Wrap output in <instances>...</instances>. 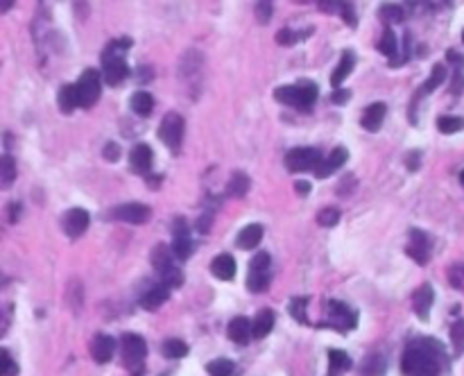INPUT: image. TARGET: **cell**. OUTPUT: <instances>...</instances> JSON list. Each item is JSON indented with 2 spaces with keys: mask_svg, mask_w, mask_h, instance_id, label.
I'll return each mask as SVG.
<instances>
[{
  "mask_svg": "<svg viewBox=\"0 0 464 376\" xmlns=\"http://www.w3.org/2000/svg\"><path fill=\"white\" fill-rule=\"evenodd\" d=\"M353 66H355V57H353V52H351V50L342 52L338 68L333 71V75H331V84H333V87H336V89H342V84H344V80H347L349 75H351Z\"/></svg>",
  "mask_w": 464,
  "mask_h": 376,
  "instance_id": "603a6c76",
  "label": "cell"
},
{
  "mask_svg": "<svg viewBox=\"0 0 464 376\" xmlns=\"http://www.w3.org/2000/svg\"><path fill=\"white\" fill-rule=\"evenodd\" d=\"M446 59H448V61H453V66H456L458 71H464V57L460 55V52H456V50H448V52H446Z\"/></svg>",
  "mask_w": 464,
  "mask_h": 376,
  "instance_id": "681fc988",
  "label": "cell"
},
{
  "mask_svg": "<svg viewBox=\"0 0 464 376\" xmlns=\"http://www.w3.org/2000/svg\"><path fill=\"white\" fill-rule=\"evenodd\" d=\"M385 368L387 365H385V358L381 356V353H372L362 365V376H383Z\"/></svg>",
  "mask_w": 464,
  "mask_h": 376,
  "instance_id": "d6a6232c",
  "label": "cell"
},
{
  "mask_svg": "<svg viewBox=\"0 0 464 376\" xmlns=\"http://www.w3.org/2000/svg\"><path fill=\"white\" fill-rule=\"evenodd\" d=\"M18 218H20V204L18 202L9 204V222H16Z\"/></svg>",
  "mask_w": 464,
  "mask_h": 376,
  "instance_id": "f5cc1de1",
  "label": "cell"
},
{
  "mask_svg": "<svg viewBox=\"0 0 464 376\" xmlns=\"http://www.w3.org/2000/svg\"><path fill=\"white\" fill-rule=\"evenodd\" d=\"M89 222H91V218L84 209H71V211H66V216L61 218V227L71 238H80V236L89 229Z\"/></svg>",
  "mask_w": 464,
  "mask_h": 376,
  "instance_id": "7c38bea8",
  "label": "cell"
},
{
  "mask_svg": "<svg viewBox=\"0 0 464 376\" xmlns=\"http://www.w3.org/2000/svg\"><path fill=\"white\" fill-rule=\"evenodd\" d=\"M170 299V288L166 286V284H159V286H154V288H149L145 295H141V308H145V310H157V308H161L166 302Z\"/></svg>",
  "mask_w": 464,
  "mask_h": 376,
  "instance_id": "ffe728a7",
  "label": "cell"
},
{
  "mask_svg": "<svg viewBox=\"0 0 464 376\" xmlns=\"http://www.w3.org/2000/svg\"><path fill=\"white\" fill-rule=\"evenodd\" d=\"M433 302H435V290H433V286H430V284H424L413 295V308H415V313L422 320L430 317V308H433Z\"/></svg>",
  "mask_w": 464,
  "mask_h": 376,
  "instance_id": "2e32d148",
  "label": "cell"
},
{
  "mask_svg": "<svg viewBox=\"0 0 464 376\" xmlns=\"http://www.w3.org/2000/svg\"><path fill=\"white\" fill-rule=\"evenodd\" d=\"M460 181H462V186H464V170H462V175H460Z\"/></svg>",
  "mask_w": 464,
  "mask_h": 376,
  "instance_id": "6f0895ef",
  "label": "cell"
},
{
  "mask_svg": "<svg viewBox=\"0 0 464 376\" xmlns=\"http://www.w3.org/2000/svg\"><path fill=\"white\" fill-rule=\"evenodd\" d=\"M347 159H349L347 147H336V150H333V152H331V154L319 164V168L315 170V175H317L319 179L331 177L338 168H342L344 164H347Z\"/></svg>",
  "mask_w": 464,
  "mask_h": 376,
  "instance_id": "ac0fdd59",
  "label": "cell"
},
{
  "mask_svg": "<svg viewBox=\"0 0 464 376\" xmlns=\"http://www.w3.org/2000/svg\"><path fill=\"white\" fill-rule=\"evenodd\" d=\"M317 7L322 9L324 14H333V9H342V3H331V0H329V3H322V0H319Z\"/></svg>",
  "mask_w": 464,
  "mask_h": 376,
  "instance_id": "816d5d0a",
  "label": "cell"
},
{
  "mask_svg": "<svg viewBox=\"0 0 464 376\" xmlns=\"http://www.w3.org/2000/svg\"><path fill=\"white\" fill-rule=\"evenodd\" d=\"M340 14H342L344 23H347L349 28H355V25H358V18H355V9H353V5H351V3H342Z\"/></svg>",
  "mask_w": 464,
  "mask_h": 376,
  "instance_id": "f6af8a7d",
  "label": "cell"
},
{
  "mask_svg": "<svg viewBox=\"0 0 464 376\" xmlns=\"http://www.w3.org/2000/svg\"><path fill=\"white\" fill-rule=\"evenodd\" d=\"M254 14L258 18V23L267 25L269 18H272V14H274V5L272 3H256L254 5Z\"/></svg>",
  "mask_w": 464,
  "mask_h": 376,
  "instance_id": "60d3db41",
  "label": "cell"
},
{
  "mask_svg": "<svg viewBox=\"0 0 464 376\" xmlns=\"http://www.w3.org/2000/svg\"><path fill=\"white\" fill-rule=\"evenodd\" d=\"M295 188L299 190V195H308V193H310V188H312V186L308 184V181H304V179H301V181H297V184H295Z\"/></svg>",
  "mask_w": 464,
  "mask_h": 376,
  "instance_id": "db71d44e",
  "label": "cell"
},
{
  "mask_svg": "<svg viewBox=\"0 0 464 376\" xmlns=\"http://www.w3.org/2000/svg\"><path fill=\"white\" fill-rule=\"evenodd\" d=\"M172 256L175 254H172V250L168 245H157L152 250V265L161 277H168L170 272L177 270V265L172 263Z\"/></svg>",
  "mask_w": 464,
  "mask_h": 376,
  "instance_id": "d6986e66",
  "label": "cell"
},
{
  "mask_svg": "<svg viewBox=\"0 0 464 376\" xmlns=\"http://www.w3.org/2000/svg\"><path fill=\"white\" fill-rule=\"evenodd\" d=\"M172 254L177 256L179 261H186L193 254V241H190V231L186 227V220L177 218L175 220V238H172Z\"/></svg>",
  "mask_w": 464,
  "mask_h": 376,
  "instance_id": "8fae6325",
  "label": "cell"
},
{
  "mask_svg": "<svg viewBox=\"0 0 464 376\" xmlns=\"http://www.w3.org/2000/svg\"><path fill=\"white\" fill-rule=\"evenodd\" d=\"M379 50L383 52L385 57H390V59H394L398 55V41H396V35L390 28L385 30V35H383L381 44H379Z\"/></svg>",
  "mask_w": 464,
  "mask_h": 376,
  "instance_id": "8d00e7d4",
  "label": "cell"
},
{
  "mask_svg": "<svg viewBox=\"0 0 464 376\" xmlns=\"http://www.w3.org/2000/svg\"><path fill=\"white\" fill-rule=\"evenodd\" d=\"M250 177L245 173H233V177L229 179V184H226V193H229L231 198H245L247 193H250Z\"/></svg>",
  "mask_w": 464,
  "mask_h": 376,
  "instance_id": "f1b7e54d",
  "label": "cell"
},
{
  "mask_svg": "<svg viewBox=\"0 0 464 376\" xmlns=\"http://www.w3.org/2000/svg\"><path fill=\"white\" fill-rule=\"evenodd\" d=\"M306 306H308V299L306 297H297V299H293L290 302V306H288V310H290V315H293L299 325H306Z\"/></svg>",
  "mask_w": 464,
  "mask_h": 376,
  "instance_id": "74e56055",
  "label": "cell"
},
{
  "mask_svg": "<svg viewBox=\"0 0 464 376\" xmlns=\"http://www.w3.org/2000/svg\"><path fill=\"white\" fill-rule=\"evenodd\" d=\"M437 130L441 134H458L464 130V118L462 116H439L437 118Z\"/></svg>",
  "mask_w": 464,
  "mask_h": 376,
  "instance_id": "4dcf8cb0",
  "label": "cell"
},
{
  "mask_svg": "<svg viewBox=\"0 0 464 376\" xmlns=\"http://www.w3.org/2000/svg\"><path fill=\"white\" fill-rule=\"evenodd\" d=\"M91 351H93L95 363H100V365L109 363L114 358V351H116V338L106 336V333H98V336L93 338Z\"/></svg>",
  "mask_w": 464,
  "mask_h": 376,
  "instance_id": "e0dca14e",
  "label": "cell"
},
{
  "mask_svg": "<svg viewBox=\"0 0 464 376\" xmlns=\"http://www.w3.org/2000/svg\"><path fill=\"white\" fill-rule=\"evenodd\" d=\"M301 37L297 35L295 30H290V28H283V30H279V35H276V41L281 46H293V44H297Z\"/></svg>",
  "mask_w": 464,
  "mask_h": 376,
  "instance_id": "7bdbcfd3",
  "label": "cell"
},
{
  "mask_svg": "<svg viewBox=\"0 0 464 376\" xmlns=\"http://www.w3.org/2000/svg\"><path fill=\"white\" fill-rule=\"evenodd\" d=\"M129 107H132V111L136 114V116H149L152 114V109H154V98L149 95L147 91H136L134 95H132V100H129Z\"/></svg>",
  "mask_w": 464,
  "mask_h": 376,
  "instance_id": "83f0119b",
  "label": "cell"
},
{
  "mask_svg": "<svg viewBox=\"0 0 464 376\" xmlns=\"http://www.w3.org/2000/svg\"><path fill=\"white\" fill-rule=\"evenodd\" d=\"M207 372H209V376H233L236 365L229 358H218V360H211L207 365Z\"/></svg>",
  "mask_w": 464,
  "mask_h": 376,
  "instance_id": "d590c367",
  "label": "cell"
},
{
  "mask_svg": "<svg viewBox=\"0 0 464 376\" xmlns=\"http://www.w3.org/2000/svg\"><path fill=\"white\" fill-rule=\"evenodd\" d=\"M123 356H125V365H129V368H134V370H138L143 365L147 356V345L138 333H125L123 336Z\"/></svg>",
  "mask_w": 464,
  "mask_h": 376,
  "instance_id": "ba28073f",
  "label": "cell"
},
{
  "mask_svg": "<svg viewBox=\"0 0 464 376\" xmlns=\"http://www.w3.org/2000/svg\"><path fill=\"white\" fill-rule=\"evenodd\" d=\"M78 93H80V107H84V109H91V107L100 100V93H102L100 73L95 68L84 71L80 75V80H78Z\"/></svg>",
  "mask_w": 464,
  "mask_h": 376,
  "instance_id": "8992f818",
  "label": "cell"
},
{
  "mask_svg": "<svg viewBox=\"0 0 464 376\" xmlns=\"http://www.w3.org/2000/svg\"><path fill=\"white\" fill-rule=\"evenodd\" d=\"M444 78H446V66L444 63H435V68H433V73H430V78L424 82V87H422V91L419 93H433L441 82H444Z\"/></svg>",
  "mask_w": 464,
  "mask_h": 376,
  "instance_id": "e575fe53",
  "label": "cell"
},
{
  "mask_svg": "<svg viewBox=\"0 0 464 376\" xmlns=\"http://www.w3.org/2000/svg\"><path fill=\"white\" fill-rule=\"evenodd\" d=\"M129 164H132L134 173L138 175H145L152 170V164H154V152L152 147H149L147 143H138L132 147V152H129Z\"/></svg>",
  "mask_w": 464,
  "mask_h": 376,
  "instance_id": "4fadbf2b",
  "label": "cell"
},
{
  "mask_svg": "<svg viewBox=\"0 0 464 376\" xmlns=\"http://www.w3.org/2000/svg\"><path fill=\"white\" fill-rule=\"evenodd\" d=\"M448 281H451V286L456 288V290H462V293H464V263H458V265L451 267V270H448Z\"/></svg>",
  "mask_w": 464,
  "mask_h": 376,
  "instance_id": "b9f144b4",
  "label": "cell"
},
{
  "mask_svg": "<svg viewBox=\"0 0 464 376\" xmlns=\"http://www.w3.org/2000/svg\"><path fill=\"white\" fill-rule=\"evenodd\" d=\"M444 365V349L439 342L422 338L413 342L401 358V372L403 376H437Z\"/></svg>",
  "mask_w": 464,
  "mask_h": 376,
  "instance_id": "6da1fadb",
  "label": "cell"
},
{
  "mask_svg": "<svg viewBox=\"0 0 464 376\" xmlns=\"http://www.w3.org/2000/svg\"><path fill=\"white\" fill-rule=\"evenodd\" d=\"M462 44H464V30H462Z\"/></svg>",
  "mask_w": 464,
  "mask_h": 376,
  "instance_id": "680465c9",
  "label": "cell"
},
{
  "mask_svg": "<svg viewBox=\"0 0 464 376\" xmlns=\"http://www.w3.org/2000/svg\"><path fill=\"white\" fill-rule=\"evenodd\" d=\"M405 252L410 259H415L419 265H426L428 259H430V238L422 231V229H410V241H408V247Z\"/></svg>",
  "mask_w": 464,
  "mask_h": 376,
  "instance_id": "30bf717a",
  "label": "cell"
},
{
  "mask_svg": "<svg viewBox=\"0 0 464 376\" xmlns=\"http://www.w3.org/2000/svg\"><path fill=\"white\" fill-rule=\"evenodd\" d=\"M59 109L61 114H73L80 107V93H78V84H66V87L59 89L57 95Z\"/></svg>",
  "mask_w": 464,
  "mask_h": 376,
  "instance_id": "d4e9b609",
  "label": "cell"
},
{
  "mask_svg": "<svg viewBox=\"0 0 464 376\" xmlns=\"http://www.w3.org/2000/svg\"><path fill=\"white\" fill-rule=\"evenodd\" d=\"M269 254L258 252L250 263V274H247V290L250 293H263L269 286Z\"/></svg>",
  "mask_w": 464,
  "mask_h": 376,
  "instance_id": "52a82bcc",
  "label": "cell"
},
{
  "mask_svg": "<svg viewBox=\"0 0 464 376\" xmlns=\"http://www.w3.org/2000/svg\"><path fill=\"white\" fill-rule=\"evenodd\" d=\"M211 272L213 277L222 279V281H231L236 277V261L231 254H220L211 261Z\"/></svg>",
  "mask_w": 464,
  "mask_h": 376,
  "instance_id": "44dd1931",
  "label": "cell"
},
{
  "mask_svg": "<svg viewBox=\"0 0 464 376\" xmlns=\"http://www.w3.org/2000/svg\"><path fill=\"white\" fill-rule=\"evenodd\" d=\"M408 168H410V170H417V168H419V152H413V154H410V159H408Z\"/></svg>",
  "mask_w": 464,
  "mask_h": 376,
  "instance_id": "11a10c76",
  "label": "cell"
},
{
  "mask_svg": "<svg viewBox=\"0 0 464 376\" xmlns=\"http://www.w3.org/2000/svg\"><path fill=\"white\" fill-rule=\"evenodd\" d=\"M274 98H276V102L299 109V107H301V89H299V84H286V87H279L274 91Z\"/></svg>",
  "mask_w": 464,
  "mask_h": 376,
  "instance_id": "4316f807",
  "label": "cell"
},
{
  "mask_svg": "<svg viewBox=\"0 0 464 376\" xmlns=\"http://www.w3.org/2000/svg\"><path fill=\"white\" fill-rule=\"evenodd\" d=\"M274 322H276V315L269 308H263L261 313L254 317V322H252V338L254 340L265 338L267 333L274 329Z\"/></svg>",
  "mask_w": 464,
  "mask_h": 376,
  "instance_id": "7402d4cb",
  "label": "cell"
},
{
  "mask_svg": "<svg viewBox=\"0 0 464 376\" xmlns=\"http://www.w3.org/2000/svg\"><path fill=\"white\" fill-rule=\"evenodd\" d=\"M226 336H229V340L236 342V345L245 347L247 342L252 340V320L245 315L233 317L229 322V327H226Z\"/></svg>",
  "mask_w": 464,
  "mask_h": 376,
  "instance_id": "5bb4252c",
  "label": "cell"
},
{
  "mask_svg": "<svg viewBox=\"0 0 464 376\" xmlns=\"http://www.w3.org/2000/svg\"><path fill=\"white\" fill-rule=\"evenodd\" d=\"M161 351H164V356L168 358H183L188 353V345L177 338H168L164 345H161Z\"/></svg>",
  "mask_w": 464,
  "mask_h": 376,
  "instance_id": "1f68e13d",
  "label": "cell"
},
{
  "mask_svg": "<svg viewBox=\"0 0 464 376\" xmlns=\"http://www.w3.org/2000/svg\"><path fill=\"white\" fill-rule=\"evenodd\" d=\"M16 179V164H14V157L12 154H5L0 159V184L3 188H9L14 184Z\"/></svg>",
  "mask_w": 464,
  "mask_h": 376,
  "instance_id": "f546056e",
  "label": "cell"
},
{
  "mask_svg": "<svg viewBox=\"0 0 464 376\" xmlns=\"http://www.w3.org/2000/svg\"><path fill=\"white\" fill-rule=\"evenodd\" d=\"M132 46V39H118V41H111L109 46L104 48L102 52V71H104V82L109 84V87H118L127 75H129V68L123 59V55L129 50Z\"/></svg>",
  "mask_w": 464,
  "mask_h": 376,
  "instance_id": "7a4b0ae2",
  "label": "cell"
},
{
  "mask_svg": "<svg viewBox=\"0 0 464 376\" xmlns=\"http://www.w3.org/2000/svg\"><path fill=\"white\" fill-rule=\"evenodd\" d=\"M379 12H381V18L387 20V23H401L403 20V7H398V5H383Z\"/></svg>",
  "mask_w": 464,
  "mask_h": 376,
  "instance_id": "f35d334b",
  "label": "cell"
},
{
  "mask_svg": "<svg viewBox=\"0 0 464 376\" xmlns=\"http://www.w3.org/2000/svg\"><path fill=\"white\" fill-rule=\"evenodd\" d=\"M104 159L111 161V164H116L118 159H121V147H118V143H106L104 145Z\"/></svg>",
  "mask_w": 464,
  "mask_h": 376,
  "instance_id": "bcb514c9",
  "label": "cell"
},
{
  "mask_svg": "<svg viewBox=\"0 0 464 376\" xmlns=\"http://www.w3.org/2000/svg\"><path fill=\"white\" fill-rule=\"evenodd\" d=\"M338 220H340V211L333 209V207L322 209V211L317 213V222L322 224V227H336Z\"/></svg>",
  "mask_w": 464,
  "mask_h": 376,
  "instance_id": "ab89813d",
  "label": "cell"
},
{
  "mask_svg": "<svg viewBox=\"0 0 464 376\" xmlns=\"http://www.w3.org/2000/svg\"><path fill=\"white\" fill-rule=\"evenodd\" d=\"M183 132H186V121H183V116L170 111L164 116V121L159 125V138L161 143H164L170 152H179V147L183 143Z\"/></svg>",
  "mask_w": 464,
  "mask_h": 376,
  "instance_id": "3957f363",
  "label": "cell"
},
{
  "mask_svg": "<svg viewBox=\"0 0 464 376\" xmlns=\"http://www.w3.org/2000/svg\"><path fill=\"white\" fill-rule=\"evenodd\" d=\"M451 345H453V353L456 356H462L464 353V320H456L451 327Z\"/></svg>",
  "mask_w": 464,
  "mask_h": 376,
  "instance_id": "836d02e7",
  "label": "cell"
},
{
  "mask_svg": "<svg viewBox=\"0 0 464 376\" xmlns=\"http://www.w3.org/2000/svg\"><path fill=\"white\" fill-rule=\"evenodd\" d=\"M351 100V91L349 89H336V93L331 95L333 104H347Z\"/></svg>",
  "mask_w": 464,
  "mask_h": 376,
  "instance_id": "7dc6e473",
  "label": "cell"
},
{
  "mask_svg": "<svg viewBox=\"0 0 464 376\" xmlns=\"http://www.w3.org/2000/svg\"><path fill=\"white\" fill-rule=\"evenodd\" d=\"M149 216H152V211H149L147 204H141V202L121 204V207H116L111 213V218L121 222H129V224H143L149 220Z\"/></svg>",
  "mask_w": 464,
  "mask_h": 376,
  "instance_id": "9c48e42d",
  "label": "cell"
},
{
  "mask_svg": "<svg viewBox=\"0 0 464 376\" xmlns=\"http://www.w3.org/2000/svg\"><path fill=\"white\" fill-rule=\"evenodd\" d=\"M351 356L347 351L331 349L329 351V376H342L344 372L351 370Z\"/></svg>",
  "mask_w": 464,
  "mask_h": 376,
  "instance_id": "484cf974",
  "label": "cell"
},
{
  "mask_svg": "<svg viewBox=\"0 0 464 376\" xmlns=\"http://www.w3.org/2000/svg\"><path fill=\"white\" fill-rule=\"evenodd\" d=\"M385 114H387V104L385 102H374L365 109L362 118H360V125L362 130L367 132H379L383 127V121H385Z\"/></svg>",
  "mask_w": 464,
  "mask_h": 376,
  "instance_id": "9a60e30c",
  "label": "cell"
},
{
  "mask_svg": "<svg viewBox=\"0 0 464 376\" xmlns=\"http://www.w3.org/2000/svg\"><path fill=\"white\" fill-rule=\"evenodd\" d=\"M14 3H0V12H7V9H12Z\"/></svg>",
  "mask_w": 464,
  "mask_h": 376,
  "instance_id": "9f6ffc18",
  "label": "cell"
},
{
  "mask_svg": "<svg viewBox=\"0 0 464 376\" xmlns=\"http://www.w3.org/2000/svg\"><path fill=\"white\" fill-rule=\"evenodd\" d=\"M355 325H358V313L353 308H349L344 302H338V299H331L326 304V322H324V327L349 331L355 329Z\"/></svg>",
  "mask_w": 464,
  "mask_h": 376,
  "instance_id": "277c9868",
  "label": "cell"
},
{
  "mask_svg": "<svg viewBox=\"0 0 464 376\" xmlns=\"http://www.w3.org/2000/svg\"><path fill=\"white\" fill-rule=\"evenodd\" d=\"M0 356H3V376H16L18 374V365L12 360L9 351L3 349V351H0Z\"/></svg>",
  "mask_w": 464,
  "mask_h": 376,
  "instance_id": "ee69618b",
  "label": "cell"
},
{
  "mask_svg": "<svg viewBox=\"0 0 464 376\" xmlns=\"http://www.w3.org/2000/svg\"><path fill=\"white\" fill-rule=\"evenodd\" d=\"M324 157L315 147H295L286 154V168L290 173H306V170H317Z\"/></svg>",
  "mask_w": 464,
  "mask_h": 376,
  "instance_id": "5b68a950",
  "label": "cell"
},
{
  "mask_svg": "<svg viewBox=\"0 0 464 376\" xmlns=\"http://www.w3.org/2000/svg\"><path fill=\"white\" fill-rule=\"evenodd\" d=\"M263 238V227L261 224H247L245 229H240V234L236 236V245L240 247V250H254L258 247Z\"/></svg>",
  "mask_w": 464,
  "mask_h": 376,
  "instance_id": "cb8c5ba5",
  "label": "cell"
},
{
  "mask_svg": "<svg viewBox=\"0 0 464 376\" xmlns=\"http://www.w3.org/2000/svg\"><path fill=\"white\" fill-rule=\"evenodd\" d=\"M462 91H464V73L456 71V75H453V84H451V93L460 95Z\"/></svg>",
  "mask_w": 464,
  "mask_h": 376,
  "instance_id": "c3c4849f",
  "label": "cell"
},
{
  "mask_svg": "<svg viewBox=\"0 0 464 376\" xmlns=\"http://www.w3.org/2000/svg\"><path fill=\"white\" fill-rule=\"evenodd\" d=\"M211 220H213V216H211V213H204V216H202V218L197 220V231H202V234H209Z\"/></svg>",
  "mask_w": 464,
  "mask_h": 376,
  "instance_id": "f907efd6",
  "label": "cell"
}]
</instances>
